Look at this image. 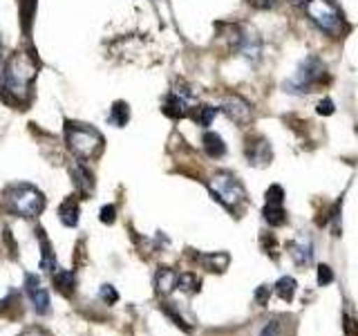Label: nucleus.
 <instances>
[{"instance_id": "f257e3e1", "label": "nucleus", "mask_w": 358, "mask_h": 336, "mask_svg": "<svg viewBox=\"0 0 358 336\" xmlns=\"http://www.w3.org/2000/svg\"><path fill=\"white\" fill-rule=\"evenodd\" d=\"M38 65L34 61V56L27 52L11 54V59L3 67V90L7 92V101L11 104H27L29 85L36 78Z\"/></svg>"}, {"instance_id": "f03ea898", "label": "nucleus", "mask_w": 358, "mask_h": 336, "mask_svg": "<svg viewBox=\"0 0 358 336\" xmlns=\"http://www.w3.org/2000/svg\"><path fill=\"white\" fill-rule=\"evenodd\" d=\"M65 144L78 162H92L103 150V134L90 123L67 121L65 123Z\"/></svg>"}, {"instance_id": "7ed1b4c3", "label": "nucleus", "mask_w": 358, "mask_h": 336, "mask_svg": "<svg viewBox=\"0 0 358 336\" xmlns=\"http://www.w3.org/2000/svg\"><path fill=\"white\" fill-rule=\"evenodd\" d=\"M305 11L311 18V22L316 25L320 31H324L327 36H341L345 31V18L343 11L336 7L331 0H307Z\"/></svg>"}, {"instance_id": "20e7f679", "label": "nucleus", "mask_w": 358, "mask_h": 336, "mask_svg": "<svg viewBox=\"0 0 358 336\" xmlns=\"http://www.w3.org/2000/svg\"><path fill=\"white\" fill-rule=\"evenodd\" d=\"M7 206L20 218H38L45 209V197L38 188L29 184H16L7 193Z\"/></svg>"}, {"instance_id": "39448f33", "label": "nucleus", "mask_w": 358, "mask_h": 336, "mask_svg": "<svg viewBox=\"0 0 358 336\" xmlns=\"http://www.w3.org/2000/svg\"><path fill=\"white\" fill-rule=\"evenodd\" d=\"M208 190L217 197V202H222V204L233 213H238V209L246 202L244 186L240 184V179L231 173H217L208 182Z\"/></svg>"}, {"instance_id": "423d86ee", "label": "nucleus", "mask_w": 358, "mask_h": 336, "mask_svg": "<svg viewBox=\"0 0 358 336\" xmlns=\"http://www.w3.org/2000/svg\"><path fill=\"white\" fill-rule=\"evenodd\" d=\"M324 78V63L318 56H307L305 61L298 65L296 74L285 83L287 92H313V88H318Z\"/></svg>"}, {"instance_id": "0eeeda50", "label": "nucleus", "mask_w": 358, "mask_h": 336, "mask_svg": "<svg viewBox=\"0 0 358 336\" xmlns=\"http://www.w3.org/2000/svg\"><path fill=\"white\" fill-rule=\"evenodd\" d=\"M25 289L29 294L34 309H36L38 314H48L50 312V294H48V289L41 285V278L36 274L25 276Z\"/></svg>"}, {"instance_id": "6e6552de", "label": "nucleus", "mask_w": 358, "mask_h": 336, "mask_svg": "<svg viewBox=\"0 0 358 336\" xmlns=\"http://www.w3.org/2000/svg\"><path fill=\"white\" fill-rule=\"evenodd\" d=\"M222 110H224V115H227L231 121L240 123V126H244V123H249V119H251V106L246 104V101H244L242 97H238V94H233V97H227V99H224Z\"/></svg>"}, {"instance_id": "1a4fd4ad", "label": "nucleus", "mask_w": 358, "mask_h": 336, "mask_svg": "<svg viewBox=\"0 0 358 336\" xmlns=\"http://www.w3.org/2000/svg\"><path fill=\"white\" fill-rule=\"evenodd\" d=\"M271 146H268V141L264 137H255L253 141L246 144V160H249V164L253 166H266L268 162H271Z\"/></svg>"}, {"instance_id": "9d476101", "label": "nucleus", "mask_w": 358, "mask_h": 336, "mask_svg": "<svg viewBox=\"0 0 358 336\" xmlns=\"http://www.w3.org/2000/svg\"><path fill=\"white\" fill-rule=\"evenodd\" d=\"M164 115H168L171 119H184L190 115V99L177 94V92H171L164 101Z\"/></svg>"}, {"instance_id": "9b49d317", "label": "nucleus", "mask_w": 358, "mask_h": 336, "mask_svg": "<svg viewBox=\"0 0 358 336\" xmlns=\"http://www.w3.org/2000/svg\"><path fill=\"white\" fill-rule=\"evenodd\" d=\"M177 283H179V276H177V272H173V269H159L155 276L157 291H159L162 296L171 294V291L177 287Z\"/></svg>"}, {"instance_id": "f8f14e48", "label": "nucleus", "mask_w": 358, "mask_h": 336, "mask_svg": "<svg viewBox=\"0 0 358 336\" xmlns=\"http://www.w3.org/2000/svg\"><path fill=\"white\" fill-rule=\"evenodd\" d=\"M204 150L208 157H213V160H220V157L227 155V144H224V139L220 137L217 132H206L204 134Z\"/></svg>"}, {"instance_id": "ddd939ff", "label": "nucleus", "mask_w": 358, "mask_h": 336, "mask_svg": "<svg viewBox=\"0 0 358 336\" xmlns=\"http://www.w3.org/2000/svg\"><path fill=\"white\" fill-rule=\"evenodd\" d=\"M54 287L61 291V294L70 296L74 287H76V278L72 272H67V269H54Z\"/></svg>"}, {"instance_id": "4468645a", "label": "nucleus", "mask_w": 358, "mask_h": 336, "mask_svg": "<svg viewBox=\"0 0 358 336\" xmlns=\"http://www.w3.org/2000/svg\"><path fill=\"white\" fill-rule=\"evenodd\" d=\"M311 240L305 238V235H300V238L291 244V255H294V260L298 265H309L311 262Z\"/></svg>"}, {"instance_id": "2eb2a0df", "label": "nucleus", "mask_w": 358, "mask_h": 336, "mask_svg": "<svg viewBox=\"0 0 358 336\" xmlns=\"http://www.w3.org/2000/svg\"><path fill=\"white\" fill-rule=\"evenodd\" d=\"M72 177H74V184L83 190V195H90L94 188V179H92V173L87 171L83 164H76L72 168Z\"/></svg>"}, {"instance_id": "dca6fc26", "label": "nucleus", "mask_w": 358, "mask_h": 336, "mask_svg": "<svg viewBox=\"0 0 358 336\" xmlns=\"http://www.w3.org/2000/svg\"><path fill=\"white\" fill-rule=\"evenodd\" d=\"M61 222L65 224V227H76V222H78V202H76L74 195H70L61 204Z\"/></svg>"}, {"instance_id": "f3484780", "label": "nucleus", "mask_w": 358, "mask_h": 336, "mask_svg": "<svg viewBox=\"0 0 358 336\" xmlns=\"http://www.w3.org/2000/svg\"><path fill=\"white\" fill-rule=\"evenodd\" d=\"M128 121H130L128 104H126V101H117V104L112 106V110H110V123H112V126H117V128H123Z\"/></svg>"}, {"instance_id": "a211bd4d", "label": "nucleus", "mask_w": 358, "mask_h": 336, "mask_svg": "<svg viewBox=\"0 0 358 336\" xmlns=\"http://www.w3.org/2000/svg\"><path fill=\"white\" fill-rule=\"evenodd\" d=\"M217 115V108H213V106H197L195 110H190V117L195 119L197 126H210L213 119H215Z\"/></svg>"}, {"instance_id": "6ab92c4d", "label": "nucleus", "mask_w": 358, "mask_h": 336, "mask_svg": "<svg viewBox=\"0 0 358 336\" xmlns=\"http://www.w3.org/2000/svg\"><path fill=\"white\" fill-rule=\"evenodd\" d=\"M264 220L271 224V227H282L287 222V213L282 204H266L264 206Z\"/></svg>"}, {"instance_id": "aec40b11", "label": "nucleus", "mask_w": 358, "mask_h": 336, "mask_svg": "<svg viewBox=\"0 0 358 336\" xmlns=\"http://www.w3.org/2000/svg\"><path fill=\"white\" fill-rule=\"evenodd\" d=\"M201 262H204L210 272H224L229 265V255L227 253H210V255H201Z\"/></svg>"}, {"instance_id": "412c9836", "label": "nucleus", "mask_w": 358, "mask_h": 336, "mask_svg": "<svg viewBox=\"0 0 358 336\" xmlns=\"http://www.w3.org/2000/svg\"><path fill=\"white\" fill-rule=\"evenodd\" d=\"M275 291H278V296L282 298V300H291V298H294V294H296V280L291 278V276L280 278L278 285H275Z\"/></svg>"}, {"instance_id": "4be33fe9", "label": "nucleus", "mask_w": 358, "mask_h": 336, "mask_svg": "<svg viewBox=\"0 0 358 336\" xmlns=\"http://www.w3.org/2000/svg\"><path fill=\"white\" fill-rule=\"evenodd\" d=\"M177 287L182 291H186V294H195V291L199 289V278L195 274H182L179 276Z\"/></svg>"}, {"instance_id": "5701e85b", "label": "nucleus", "mask_w": 358, "mask_h": 336, "mask_svg": "<svg viewBox=\"0 0 358 336\" xmlns=\"http://www.w3.org/2000/svg\"><path fill=\"white\" fill-rule=\"evenodd\" d=\"M282 200H285V190H282V186L273 184L271 188L266 190V204H282Z\"/></svg>"}, {"instance_id": "b1692460", "label": "nucleus", "mask_w": 358, "mask_h": 336, "mask_svg": "<svg viewBox=\"0 0 358 336\" xmlns=\"http://www.w3.org/2000/svg\"><path fill=\"white\" fill-rule=\"evenodd\" d=\"M99 218H101V222L112 224V222H115V218H117V206L115 204H106L103 209H101Z\"/></svg>"}, {"instance_id": "393cba45", "label": "nucleus", "mask_w": 358, "mask_h": 336, "mask_svg": "<svg viewBox=\"0 0 358 336\" xmlns=\"http://www.w3.org/2000/svg\"><path fill=\"white\" fill-rule=\"evenodd\" d=\"M99 296L103 298V300L108 302V305H112V302H117V298H119V294H117L115 287H112V285H103V287H101V289H99Z\"/></svg>"}, {"instance_id": "a878e982", "label": "nucleus", "mask_w": 358, "mask_h": 336, "mask_svg": "<svg viewBox=\"0 0 358 336\" xmlns=\"http://www.w3.org/2000/svg\"><path fill=\"white\" fill-rule=\"evenodd\" d=\"M343 330H345L347 336H358V323L345 314V316H343Z\"/></svg>"}, {"instance_id": "bb28decb", "label": "nucleus", "mask_w": 358, "mask_h": 336, "mask_svg": "<svg viewBox=\"0 0 358 336\" xmlns=\"http://www.w3.org/2000/svg\"><path fill=\"white\" fill-rule=\"evenodd\" d=\"M257 336H280V323L278 321H271V323H266L262 332L257 334Z\"/></svg>"}, {"instance_id": "cd10ccee", "label": "nucleus", "mask_w": 358, "mask_h": 336, "mask_svg": "<svg viewBox=\"0 0 358 336\" xmlns=\"http://www.w3.org/2000/svg\"><path fill=\"white\" fill-rule=\"evenodd\" d=\"M331 280H334L331 269H329L327 265H322V267H320V272H318V283H320V285H329Z\"/></svg>"}, {"instance_id": "c85d7f7f", "label": "nucleus", "mask_w": 358, "mask_h": 336, "mask_svg": "<svg viewBox=\"0 0 358 336\" xmlns=\"http://www.w3.org/2000/svg\"><path fill=\"white\" fill-rule=\"evenodd\" d=\"M318 112L320 115H331L334 112V104H331V99H324L318 104Z\"/></svg>"}, {"instance_id": "c756f323", "label": "nucleus", "mask_w": 358, "mask_h": 336, "mask_svg": "<svg viewBox=\"0 0 358 336\" xmlns=\"http://www.w3.org/2000/svg\"><path fill=\"white\" fill-rule=\"evenodd\" d=\"M249 5H253L257 9H268L275 5V0H249Z\"/></svg>"}, {"instance_id": "7c9ffc66", "label": "nucleus", "mask_w": 358, "mask_h": 336, "mask_svg": "<svg viewBox=\"0 0 358 336\" xmlns=\"http://www.w3.org/2000/svg\"><path fill=\"white\" fill-rule=\"evenodd\" d=\"M268 298V287H262V289H257V294H255V300L260 302V305H264Z\"/></svg>"}, {"instance_id": "2f4dec72", "label": "nucleus", "mask_w": 358, "mask_h": 336, "mask_svg": "<svg viewBox=\"0 0 358 336\" xmlns=\"http://www.w3.org/2000/svg\"><path fill=\"white\" fill-rule=\"evenodd\" d=\"M20 336H48L43 330H38V328H31V330H27V332H22Z\"/></svg>"}, {"instance_id": "473e14b6", "label": "nucleus", "mask_w": 358, "mask_h": 336, "mask_svg": "<svg viewBox=\"0 0 358 336\" xmlns=\"http://www.w3.org/2000/svg\"><path fill=\"white\" fill-rule=\"evenodd\" d=\"M291 3H300V5H305V3H307V0H291Z\"/></svg>"}, {"instance_id": "72a5a7b5", "label": "nucleus", "mask_w": 358, "mask_h": 336, "mask_svg": "<svg viewBox=\"0 0 358 336\" xmlns=\"http://www.w3.org/2000/svg\"><path fill=\"white\" fill-rule=\"evenodd\" d=\"M0 65H3V50H0Z\"/></svg>"}]
</instances>
